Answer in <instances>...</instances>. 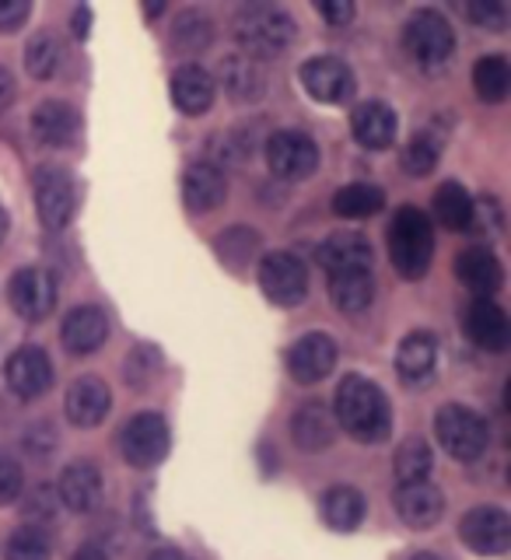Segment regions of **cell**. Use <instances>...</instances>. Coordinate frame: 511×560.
<instances>
[{"mask_svg": "<svg viewBox=\"0 0 511 560\" xmlns=\"http://www.w3.org/2000/svg\"><path fill=\"white\" fill-rule=\"evenodd\" d=\"M57 501L67 512L88 515L102 504V472L92 463H70L57 483Z\"/></svg>", "mask_w": 511, "mask_h": 560, "instance_id": "obj_17", "label": "cell"}, {"mask_svg": "<svg viewBox=\"0 0 511 560\" xmlns=\"http://www.w3.org/2000/svg\"><path fill=\"white\" fill-rule=\"evenodd\" d=\"M74 200H78V189H74V179L57 168V165H46L35 172V207H39V218L46 228H63L74 214Z\"/></svg>", "mask_w": 511, "mask_h": 560, "instance_id": "obj_11", "label": "cell"}, {"mask_svg": "<svg viewBox=\"0 0 511 560\" xmlns=\"http://www.w3.org/2000/svg\"><path fill=\"white\" fill-rule=\"evenodd\" d=\"M320 14L326 18L329 25H347L350 18H355V4H347V0H326V4H320Z\"/></svg>", "mask_w": 511, "mask_h": 560, "instance_id": "obj_45", "label": "cell"}, {"mask_svg": "<svg viewBox=\"0 0 511 560\" xmlns=\"http://www.w3.org/2000/svg\"><path fill=\"white\" fill-rule=\"evenodd\" d=\"M267 165L274 175L288 183L309 179L320 168V148L315 140L302 130H280L267 140Z\"/></svg>", "mask_w": 511, "mask_h": 560, "instance_id": "obj_8", "label": "cell"}, {"mask_svg": "<svg viewBox=\"0 0 511 560\" xmlns=\"http://www.w3.org/2000/svg\"><path fill=\"white\" fill-rule=\"evenodd\" d=\"M25 67H28V74L39 78V81L53 78V70L60 67V46H57V39H53L49 32H39L28 43V49H25Z\"/></svg>", "mask_w": 511, "mask_h": 560, "instance_id": "obj_39", "label": "cell"}, {"mask_svg": "<svg viewBox=\"0 0 511 560\" xmlns=\"http://www.w3.org/2000/svg\"><path fill=\"white\" fill-rule=\"evenodd\" d=\"M333 420L364 445L385 442L393 431V410L390 399L375 382L361 375H347L337 385V399H333Z\"/></svg>", "mask_w": 511, "mask_h": 560, "instance_id": "obj_1", "label": "cell"}, {"mask_svg": "<svg viewBox=\"0 0 511 560\" xmlns=\"http://www.w3.org/2000/svg\"><path fill=\"white\" fill-rule=\"evenodd\" d=\"M393 466H396L399 483H420V480H428V472L434 466V452L425 438H407V442L396 448Z\"/></svg>", "mask_w": 511, "mask_h": 560, "instance_id": "obj_32", "label": "cell"}, {"mask_svg": "<svg viewBox=\"0 0 511 560\" xmlns=\"http://www.w3.org/2000/svg\"><path fill=\"white\" fill-rule=\"evenodd\" d=\"M57 508H60V501H57V490H49V487H35L32 494L25 498V518L32 522L35 518V529H39L43 522H49L53 515H57Z\"/></svg>", "mask_w": 511, "mask_h": 560, "instance_id": "obj_41", "label": "cell"}, {"mask_svg": "<svg viewBox=\"0 0 511 560\" xmlns=\"http://www.w3.org/2000/svg\"><path fill=\"white\" fill-rule=\"evenodd\" d=\"M410 560H442V557H434V553H417V557H410Z\"/></svg>", "mask_w": 511, "mask_h": 560, "instance_id": "obj_51", "label": "cell"}, {"mask_svg": "<svg viewBox=\"0 0 511 560\" xmlns=\"http://www.w3.org/2000/svg\"><path fill=\"white\" fill-rule=\"evenodd\" d=\"M8 228H11V218H8V210H4V207H0V242H4V238H8Z\"/></svg>", "mask_w": 511, "mask_h": 560, "instance_id": "obj_50", "label": "cell"}, {"mask_svg": "<svg viewBox=\"0 0 511 560\" xmlns=\"http://www.w3.org/2000/svg\"><path fill=\"white\" fill-rule=\"evenodd\" d=\"M291 434L302 452H326L333 445V438H337V420H333V413L323 402H305L291 420Z\"/></svg>", "mask_w": 511, "mask_h": 560, "instance_id": "obj_26", "label": "cell"}, {"mask_svg": "<svg viewBox=\"0 0 511 560\" xmlns=\"http://www.w3.org/2000/svg\"><path fill=\"white\" fill-rule=\"evenodd\" d=\"M320 262L326 273H340V270H372V245L358 232H337L323 242Z\"/></svg>", "mask_w": 511, "mask_h": 560, "instance_id": "obj_25", "label": "cell"}, {"mask_svg": "<svg viewBox=\"0 0 511 560\" xmlns=\"http://www.w3.org/2000/svg\"><path fill=\"white\" fill-rule=\"evenodd\" d=\"M466 18L473 25H480V28H487V32H501L504 25H508V11H504V4H466Z\"/></svg>", "mask_w": 511, "mask_h": 560, "instance_id": "obj_43", "label": "cell"}, {"mask_svg": "<svg viewBox=\"0 0 511 560\" xmlns=\"http://www.w3.org/2000/svg\"><path fill=\"white\" fill-rule=\"evenodd\" d=\"M70 560H109V557H105V553L95 547V542H84V547H81L74 557H70Z\"/></svg>", "mask_w": 511, "mask_h": 560, "instance_id": "obj_48", "label": "cell"}, {"mask_svg": "<svg viewBox=\"0 0 511 560\" xmlns=\"http://www.w3.org/2000/svg\"><path fill=\"white\" fill-rule=\"evenodd\" d=\"M434 218L452 232H466L473 218V197L463 183H442L434 189Z\"/></svg>", "mask_w": 511, "mask_h": 560, "instance_id": "obj_30", "label": "cell"}, {"mask_svg": "<svg viewBox=\"0 0 511 560\" xmlns=\"http://www.w3.org/2000/svg\"><path fill=\"white\" fill-rule=\"evenodd\" d=\"M11 102H14V78L0 67V113H4Z\"/></svg>", "mask_w": 511, "mask_h": 560, "instance_id": "obj_46", "label": "cell"}, {"mask_svg": "<svg viewBox=\"0 0 511 560\" xmlns=\"http://www.w3.org/2000/svg\"><path fill=\"white\" fill-rule=\"evenodd\" d=\"M81 130L78 113L67 102H43L32 113V133L35 140H43L46 148H67L74 144V137Z\"/></svg>", "mask_w": 511, "mask_h": 560, "instance_id": "obj_23", "label": "cell"}, {"mask_svg": "<svg viewBox=\"0 0 511 560\" xmlns=\"http://www.w3.org/2000/svg\"><path fill=\"white\" fill-rule=\"evenodd\" d=\"M302 84L315 102L340 105L355 95V70L337 57H315L302 63Z\"/></svg>", "mask_w": 511, "mask_h": 560, "instance_id": "obj_13", "label": "cell"}, {"mask_svg": "<svg viewBox=\"0 0 511 560\" xmlns=\"http://www.w3.org/2000/svg\"><path fill=\"white\" fill-rule=\"evenodd\" d=\"M235 39L249 52L253 60H274L294 43V22L291 14L267 8V4H249L235 14Z\"/></svg>", "mask_w": 511, "mask_h": 560, "instance_id": "obj_3", "label": "cell"}, {"mask_svg": "<svg viewBox=\"0 0 511 560\" xmlns=\"http://www.w3.org/2000/svg\"><path fill=\"white\" fill-rule=\"evenodd\" d=\"M364 512H368V504L358 487L337 483L323 494V518L329 529H337V533H355L364 522Z\"/></svg>", "mask_w": 511, "mask_h": 560, "instance_id": "obj_28", "label": "cell"}, {"mask_svg": "<svg viewBox=\"0 0 511 560\" xmlns=\"http://www.w3.org/2000/svg\"><path fill=\"white\" fill-rule=\"evenodd\" d=\"M148 560H189L183 550H172V547H162V550H154Z\"/></svg>", "mask_w": 511, "mask_h": 560, "instance_id": "obj_49", "label": "cell"}, {"mask_svg": "<svg viewBox=\"0 0 511 560\" xmlns=\"http://www.w3.org/2000/svg\"><path fill=\"white\" fill-rule=\"evenodd\" d=\"M109 337V319L95 305H81L63 319V347L70 354H92Z\"/></svg>", "mask_w": 511, "mask_h": 560, "instance_id": "obj_20", "label": "cell"}, {"mask_svg": "<svg viewBox=\"0 0 511 560\" xmlns=\"http://www.w3.org/2000/svg\"><path fill=\"white\" fill-rule=\"evenodd\" d=\"M403 43H407V52L425 67H434V63H445L455 49V32L449 25L445 14H438L431 8L417 11L407 28H403Z\"/></svg>", "mask_w": 511, "mask_h": 560, "instance_id": "obj_5", "label": "cell"}, {"mask_svg": "<svg viewBox=\"0 0 511 560\" xmlns=\"http://www.w3.org/2000/svg\"><path fill=\"white\" fill-rule=\"evenodd\" d=\"M11 305L28 323H39L57 308V277L43 267H25L11 277Z\"/></svg>", "mask_w": 511, "mask_h": 560, "instance_id": "obj_10", "label": "cell"}, {"mask_svg": "<svg viewBox=\"0 0 511 560\" xmlns=\"http://www.w3.org/2000/svg\"><path fill=\"white\" fill-rule=\"evenodd\" d=\"M390 256L403 280H420L434 259V224L420 207H399L390 224Z\"/></svg>", "mask_w": 511, "mask_h": 560, "instance_id": "obj_2", "label": "cell"}, {"mask_svg": "<svg viewBox=\"0 0 511 560\" xmlns=\"http://www.w3.org/2000/svg\"><path fill=\"white\" fill-rule=\"evenodd\" d=\"M214 88H218L214 78H210L204 67L186 63L172 74V102L179 105V113L200 116L214 105Z\"/></svg>", "mask_w": 511, "mask_h": 560, "instance_id": "obj_21", "label": "cell"}, {"mask_svg": "<svg viewBox=\"0 0 511 560\" xmlns=\"http://www.w3.org/2000/svg\"><path fill=\"white\" fill-rule=\"evenodd\" d=\"M438 154H442V144L431 133H417L407 148H403V168H407L414 179H425V175L434 172Z\"/></svg>", "mask_w": 511, "mask_h": 560, "instance_id": "obj_38", "label": "cell"}, {"mask_svg": "<svg viewBox=\"0 0 511 560\" xmlns=\"http://www.w3.org/2000/svg\"><path fill=\"white\" fill-rule=\"evenodd\" d=\"M4 382L18 399H39L53 385V364L43 347H18L4 364Z\"/></svg>", "mask_w": 511, "mask_h": 560, "instance_id": "obj_12", "label": "cell"}, {"mask_svg": "<svg viewBox=\"0 0 511 560\" xmlns=\"http://www.w3.org/2000/svg\"><path fill=\"white\" fill-rule=\"evenodd\" d=\"M22 487H25L22 466H18L14 455L0 452V508H8V504H14L18 498H22Z\"/></svg>", "mask_w": 511, "mask_h": 560, "instance_id": "obj_40", "label": "cell"}, {"mask_svg": "<svg viewBox=\"0 0 511 560\" xmlns=\"http://www.w3.org/2000/svg\"><path fill=\"white\" fill-rule=\"evenodd\" d=\"M329 298L347 315H358L375 302V277L372 270H340L329 273Z\"/></svg>", "mask_w": 511, "mask_h": 560, "instance_id": "obj_27", "label": "cell"}, {"mask_svg": "<svg viewBox=\"0 0 511 560\" xmlns=\"http://www.w3.org/2000/svg\"><path fill=\"white\" fill-rule=\"evenodd\" d=\"M218 253L228 267H245V262H253V256L259 253V235L253 228H232V232H224L218 238Z\"/></svg>", "mask_w": 511, "mask_h": 560, "instance_id": "obj_37", "label": "cell"}, {"mask_svg": "<svg viewBox=\"0 0 511 560\" xmlns=\"http://www.w3.org/2000/svg\"><path fill=\"white\" fill-rule=\"evenodd\" d=\"M259 288L274 305H298L309 294V270L294 253H267L259 262Z\"/></svg>", "mask_w": 511, "mask_h": 560, "instance_id": "obj_7", "label": "cell"}, {"mask_svg": "<svg viewBox=\"0 0 511 560\" xmlns=\"http://www.w3.org/2000/svg\"><path fill=\"white\" fill-rule=\"evenodd\" d=\"M438 364V343L431 332H410L396 350V372L407 382H425L434 375Z\"/></svg>", "mask_w": 511, "mask_h": 560, "instance_id": "obj_29", "label": "cell"}, {"mask_svg": "<svg viewBox=\"0 0 511 560\" xmlns=\"http://www.w3.org/2000/svg\"><path fill=\"white\" fill-rule=\"evenodd\" d=\"M88 28H92V11L78 8L74 11V35H78V39H88Z\"/></svg>", "mask_w": 511, "mask_h": 560, "instance_id": "obj_47", "label": "cell"}, {"mask_svg": "<svg viewBox=\"0 0 511 560\" xmlns=\"http://www.w3.org/2000/svg\"><path fill=\"white\" fill-rule=\"evenodd\" d=\"M466 232H487V235H498L501 232V210L498 203L484 197L480 203H473V218H469V228Z\"/></svg>", "mask_w": 511, "mask_h": 560, "instance_id": "obj_42", "label": "cell"}, {"mask_svg": "<svg viewBox=\"0 0 511 560\" xmlns=\"http://www.w3.org/2000/svg\"><path fill=\"white\" fill-rule=\"evenodd\" d=\"M396 515L410 525V529H431V525L442 518L445 512V498L431 480H420V483H399L396 494Z\"/></svg>", "mask_w": 511, "mask_h": 560, "instance_id": "obj_16", "label": "cell"}, {"mask_svg": "<svg viewBox=\"0 0 511 560\" xmlns=\"http://www.w3.org/2000/svg\"><path fill=\"white\" fill-rule=\"evenodd\" d=\"M385 203V192L372 183H350L344 189H337V197H333V210H337V218H347V221H361V218H372L379 214Z\"/></svg>", "mask_w": 511, "mask_h": 560, "instance_id": "obj_31", "label": "cell"}, {"mask_svg": "<svg viewBox=\"0 0 511 560\" xmlns=\"http://www.w3.org/2000/svg\"><path fill=\"white\" fill-rule=\"evenodd\" d=\"M123 459L137 469H151L169 455V424L162 413H137L119 431Z\"/></svg>", "mask_w": 511, "mask_h": 560, "instance_id": "obj_6", "label": "cell"}, {"mask_svg": "<svg viewBox=\"0 0 511 560\" xmlns=\"http://www.w3.org/2000/svg\"><path fill=\"white\" fill-rule=\"evenodd\" d=\"M350 130H355L361 148L385 151L396 140V113L385 102H364L350 116Z\"/></svg>", "mask_w": 511, "mask_h": 560, "instance_id": "obj_22", "label": "cell"}, {"mask_svg": "<svg viewBox=\"0 0 511 560\" xmlns=\"http://www.w3.org/2000/svg\"><path fill=\"white\" fill-rule=\"evenodd\" d=\"M113 407V396H109V385L95 375H84L70 385L67 393V420L74 428H98L105 413Z\"/></svg>", "mask_w": 511, "mask_h": 560, "instance_id": "obj_18", "label": "cell"}, {"mask_svg": "<svg viewBox=\"0 0 511 560\" xmlns=\"http://www.w3.org/2000/svg\"><path fill=\"white\" fill-rule=\"evenodd\" d=\"M228 197V179L218 165L210 162H197L189 165L186 175H183V200L193 214H210V210H218Z\"/></svg>", "mask_w": 511, "mask_h": 560, "instance_id": "obj_19", "label": "cell"}, {"mask_svg": "<svg viewBox=\"0 0 511 560\" xmlns=\"http://www.w3.org/2000/svg\"><path fill=\"white\" fill-rule=\"evenodd\" d=\"M455 277L463 280V288L477 298H490L504 280V267L490 249H466L455 259Z\"/></svg>", "mask_w": 511, "mask_h": 560, "instance_id": "obj_24", "label": "cell"}, {"mask_svg": "<svg viewBox=\"0 0 511 560\" xmlns=\"http://www.w3.org/2000/svg\"><path fill=\"white\" fill-rule=\"evenodd\" d=\"M221 78H224V88L228 95L239 98V102H253L263 95V78L259 70L249 57H232L221 63Z\"/></svg>", "mask_w": 511, "mask_h": 560, "instance_id": "obj_34", "label": "cell"}, {"mask_svg": "<svg viewBox=\"0 0 511 560\" xmlns=\"http://www.w3.org/2000/svg\"><path fill=\"white\" fill-rule=\"evenodd\" d=\"M434 434L442 448L460 463H473L487 452V424L477 410L463 407V402H449L434 417Z\"/></svg>", "mask_w": 511, "mask_h": 560, "instance_id": "obj_4", "label": "cell"}, {"mask_svg": "<svg viewBox=\"0 0 511 560\" xmlns=\"http://www.w3.org/2000/svg\"><path fill=\"white\" fill-rule=\"evenodd\" d=\"M466 337L490 350V354H501L511 343V323H508V312L495 302V298H477L469 308H466Z\"/></svg>", "mask_w": 511, "mask_h": 560, "instance_id": "obj_15", "label": "cell"}, {"mask_svg": "<svg viewBox=\"0 0 511 560\" xmlns=\"http://www.w3.org/2000/svg\"><path fill=\"white\" fill-rule=\"evenodd\" d=\"M333 364H337V343H333V337H326V332H305V337L288 350V372L302 385L323 382L333 372Z\"/></svg>", "mask_w": 511, "mask_h": 560, "instance_id": "obj_14", "label": "cell"}, {"mask_svg": "<svg viewBox=\"0 0 511 560\" xmlns=\"http://www.w3.org/2000/svg\"><path fill=\"white\" fill-rule=\"evenodd\" d=\"M32 8L25 0H0V32H14L28 22Z\"/></svg>", "mask_w": 511, "mask_h": 560, "instance_id": "obj_44", "label": "cell"}, {"mask_svg": "<svg viewBox=\"0 0 511 560\" xmlns=\"http://www.w3.org/2000/svg\"><path fill=\"white\" fill-rule=\"evenodd\" d=\"M210 39H214V22H210L207 14L200 11L179 14V22H175V46L186 52H200L210 46Z\"/></svg>", "mask_w": 511, "mask_h": 560, "instance_id": "obj_35", "label": "cell"}, {"mask_svg": "<svg viewBox=\"0 0 511 560\" xmlns=\"http://www.w3.org/2000/svg\"><path fill=\"white\" fill-rule=\"evenodd\" d=\"M460 536L463 542L480 557H501L511 547V518L501 508H473L460 522Z\"/></svg>", "mask_w": 511, "mask_h": 560, "instance_id": "obj_9", "label": "cell"}, {"mask_svg": "<svg viewBox=\"0 0 511 560\" xmlns=\"http://www.w3.org/2000/svg\"><path fill=\"white\" fill-rule=\"evenodd\" d=\"M473 88H477V95L484 102H504L508 92H511V70H508V60L504 57H484L473 67Z\"/></svg>", "mask_w": 511, "mask_h": 560, "instance_id": "obj_33", "label": "cell"}, {"mask_svg": "<svg viewBox=\"0 0 511 560\" xmlns=\"http://www.w3.org/2000/svg\"><path fill=\"white\" fill-rule=\"evenodd\" d=\"M53 547L49 536L35 525H22L18 533H11L8 547H4V560H49Z\"/></svg>", "mask_w": 511, "mask_h": 560, "instance_id": "obj_36", "label": "cell"}]
</instances>
